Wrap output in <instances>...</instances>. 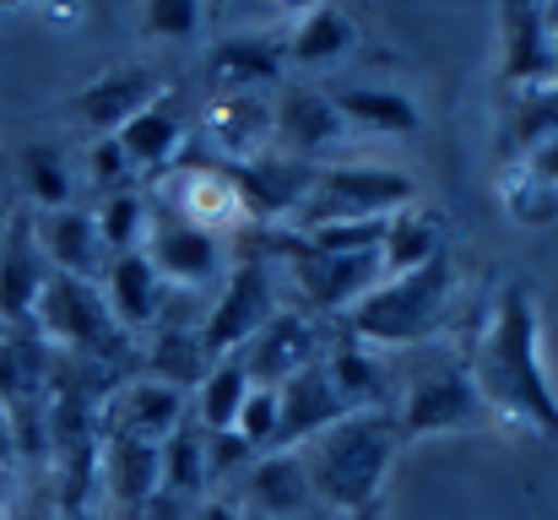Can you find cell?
<instances>
[{"label": "cell", "instance_id": "42", "mask_svg": "<svg viewBox=\"0 0 558 520\" xmlns=\"http://www.w3.org/2000/svg\"><path fill=\"white\" fill-rule=\"evenodd\" d=\"M11 450H16V439H11V418L0 412V467L11 461Z\"/></svg>", "mask_w": 558, "mask_h": 520}, {"label": "cell", "instance_id": "36", "mask_svg": "<svg viewBox=\"0 0 558 520\" xmlns=\"http://www.w3.org/2000/svg\"><path fill=\"white\" fill-rule=\"evenodd\" d=\"M499 195H505V211H510L521 228H548L558 217V190L543 184L537 173H526L521 164H505Z\"/></svg>", "mask_w": 558, "mask_h": 520}, {"label": "cell", "instance_id": "28", "mask_svg": "<svg viewBox=\"0 0 558 520\" xmlns=\"http://www.w3.org/2000/svg\"><path fill=\"white\" fill-rule=\"evenodd\" d=\"M434 255H445V217L423 201L401 206L396 217H385V239H379V266L385 277H401V271H417L428 266Z\"/></svg>", "mask_w": 558, "mask_h": 520}, {"label": "cell", "instance_id": "1", "mask_svg": "<svg viewBox=\"0 0 558 520\" xmlns=\"http://www.w3.org/2000/svg\"><path fill=\"white\" fill-rule=\"evenodd\" d=\"M466 374L494 418H505L521 434L558 439V390L543 368V315L526 282L499 288L483 337L466 352Z\"/></svg>", "mask_w": 558, "mask_h": 520}, {"label": "cell", "instance_id": "31", "mask_svg": "<svg viewBox=\"0 0 558 520\" xmlns=\"http://www.w3.org/2000/svg\"><path fill=\"white\" fill-rule=\"evenodd\" d=\"M211 363H217V358L206 352V342H201L195 326H158L153 352H147V379H163V385L195 396V385L206 379Z\"/></svg>", "mask_w": 558, "mask_h": 520}, {"label": "cell", "instance_id": "22", "mask_svg": "<svg viewBox=\"0 0 558 520\" xmlns=\"http://www.w3.org/2000/svg\"><path fill=\"white\" fill-rule=\"evenodd\" d=\"M337 114L348 120V131H364V136H385V142H412L423 136V109L412 104V93L401 87H385V82H342V87H326Z\"/></svg>", "mask_w": 558, "mask_h": 520}, {"label": "cell", "instance_id": "3", "mask_svg": "<svg viewBox=\"0 0 558 520\" xmlns=\"http://www.w3.org/2000/svg\"><path fill=\"white\" fill-rule=\"evenodd\" d=\"M456 293H461V271H456V261L445 250V255H434L417 271L385 277L369 299H359L342 315V326H348V337L359 347H417L450 326Z\"/></svg>", "mask_w": 558, "mask_h": 520}, {"label": "cell", "instance_id": "11", "mask_svg": "<svg viewBox=\"0 0 558 520\" xmlns=\"http://www.w3.org/2000/svg\"><path fill=\"white\" fill-rule=\"evenodd\" d=\"M169 93L163 71L153 60H125V65H109L104 76H93L76 98H71V114L93 131V136H114L125 120H136L147 104H158Z\"/></svg>", "mask_w": 558, "mask_h": 520}, {"label": "cell", "instance_id": "26", "mask_svg": "<svg viewBox=\"0 0 558 520\" xmlns=\"http://www.w3.org/2000/svg\"><path fill=\"white\" fill-rule=\"evenodd\" d=\"M163 293H169V288H163V277L153 271L147 250L120 255V261H109V271H104V304H109V315H114V326H120L125 337L163 321Z\"/></svg>", "mask_w": 558, "mask_h": 520}, {"label": "cell", "instance_id": "39", "mask_svg": "<svg viewBox=\"0 0 558 520\" xmlns=\"http://www.w3.org/2000/svg\"><path fill=\"white\" fill-rule=\"evenodd\" d=\"M142 33L147 38H195L201 33V5H185V0H169V5H147L142 11Z\"/></svg>", "mask_w": 558, "mask_h": 520}, {"label": "cell", "instance_id": "46", "mask_svg": "<svg viewBox=\"0 0 558 520\" xmlns=\"http://www.w3.org/2000/svg\"><path fill=\"white\" fill-rule=\"evenodd\" d=\"M0 520H11V516H0Z\"/></svg>", "mask_w": 558, "mask_h": 520}, {"label": "cell", "instance_id": "34", "mask_svg": "<svg viewBox=\"0 0 558 520\" xmlns=\"http://www.w3.org/2000/svg\"><path fill=\"white\" fill-rule=\"evenodd\" d=\"M44 390V342L33 331L0 337V412H22L27 396Z\"/></svg>", "mask_w": 558, "mask_h": 520}, {"label": "cell", "instance_id": "35", "mask_svg": "<svg viewBox=\"0 0 558 520\" xmlns=\"http://www.w3.org/2000/svg\"><path fill=\"white\" fill-rule=\"evenodd\" d=\"M22 179H27V195L38 201V211H65L71 195H76V169L60 147H27Z\"/></svg>", "mask_w": 558, "mask_h": 520}, {"label": "cell", "instance_id": "6", "mask_svg": "<svg viewBox=\"0 0 558 520\" xmlns=\"http://www.w3.org/2000/svg\"><path fill=\"white\" fill-rule=\"evenodd\" d=\"M277 261L271 255H250V261H233L228 277H222V293L217 304L206 310L201 321V342L211 358H228V352H244L250 337L277 315Z\"/></svg>", "mask_w": 558, "mask_h": 520}, {"label": "cell", "instance_id": "7", "mask_svg": "<svg viewBox=\"0 0 558 520\" xmlns=\"http://www.w3.org/2000/svg\"><path fill=\"white\" fill-rule=\"evenodd\" d=\"M153 195H158L163 217L201 228V233H217V239L255 222L244 195H239V179L222 164H174L163 179H153Z\"/></svg>", "mask_w": 558, "mask_h": 520}, {"label": "cell", "instance_id": "18", "mask_svg": "<svg viewBox=\"0 0 558 520\" xmlns=\"http://www.w3.org/2000/svg\"><path fill=\"white\" fill-rule=\"evenodd\" d=\"M44 282H49V261H44V250L33 239V217H11V228L0 239V321L11 331L33 326Z\"/></svg>", "mask_w": 558, "mask_h": 520}, {"label": "cell", "instance_id": "23", "mask_svg": "<svg viewBox=\"0 0 558 520\" xmlns=\"http://www.w3.org/2000/svg\"><path fill=\"white\" fill-rule=\"evenodd\" d=\"M282 71H288V55H282V38L271 33H233V38H217L206 55V76L217 93H266V87H282Z\"/></svg>", "mask_w": 558, "mask_h": 520}, {"label": "cell", "instance_id": "27", "mask_svg": "<svg viewBox=\"0 0 558 520\" xmlns=\"http://www.w3.org/2000/svg\"><path fill=\"white\" fill-rule=\"evenodd\" d=\"M315 505L310 494V477H304V461L293 450H271V456H255L250 472H244V510L266 520H299Z\"/></svg>", "mask_w": 558, "mask_h": 520}, {"label": "cell", "instance_id": "32", "mask_svg": "<svg viewBox=\"0 0 558 520\" xmlns=\"http://www.w3.org/2000/svg\"><path fill=\"white\" fill-rule=\"evenodd\" d=\"M93 222H98V239H104V250H109V261H120V255H136V250H147V239H153V201H147V190H120V195H104L98 206H93Z\"/></svg>", "mask_w": 558, "mask_h": 520}, {"label": "cell", "instance_id": "41", "mask_svg": "<svg viewBox=\"0 0 558 520\" xmlns=\"http://www.w3.org/2000/svg\"><path fill=\"white\" fill-rule=\"evenodd\" d=\"M190 520H244V510H239L233 499H217V494H211V499H201V505L190 510Z\"/></svg>", "mask_w": 558, "mask_h": 520}, {"label": "cell", "instance_id": "10", "mask_svg": "<svg viewBox=\"0 0 558 520\" xmlns=\"http://www.w3.org/2000/svg\"><path fill=\"white\" fill-rule=\"evenodd\" d=\"M483 418H488V407H483V396H477L466 363L445 358V363H428V368L407 385L401 412H396V428H401V439H423V434L472 428V423H483Z\"/></svg>", "mask_w": 558, "mask_h": 520}, {"label": "cell", "instance_id": "14", "mask_svg": "<svg viewBox=\"0 0 558 520\" xmlns=\"http://www.w3.org/2000/svg\"><path fill=\"white\" fill-rule=\"evenodd\" d=\"M499 76L510 93H537V87L558 82L548 5H505L499 11Z\"/></svg>", "mask_w": 558, "mask_h": 520}, {"label": "cell", "instance_id": "5", "mask_svg": "<svg viewBox=\"0 0 558 520\" xmlns=\"http://www.w3.org/2000/svg\"><path fill=\"white\" fill-rule=\"evenodd\" d=\"M33 337L44 347H65L82 358H114L125 347V331L114 326L104 288L98 282H76V277H54L44 282V299L33 310Z\"/></svg>", "mask_w": 558, "mask_h": 520}, {"label": "cell", "instance_id": "21", "mask_svg": "<svg viewBox=\"0 0 558 520\" xmlns=\"http://www.w3.org/2000/svg\"><path fill=\"white\" fill-rule=\"evenodd\" d=\"M185 423H190V396L174 390V385H163V379H147V374L131 379V385H120L114 401H109V428L114 434H131L142 445H163Z\"/></svg>", "mask_w": 558, "mask_h": 520}, {"label": "cell", "instance_id": "24", "mask_svg": "<svg viewBox=\"0 0 558 520\" xmlns=\"http://www.w3.org/2000/svg\"><path fill=\"white\" fill-rule=\"evenodd\" d=\"M98 483H109V499L136 516L163 488V445H142V439L109 428L98 445Z\"/></svg>", "mask_w": 558, "mask_h": 520}, {"label": "cell", "instance_id": "33", "mask_svg": "<svg viewBox=\"0 0 558 520\" xmlns=\"http://www.w3.org/2000/svg\"><path fill=\"white\" fill-rule=\"evenodd\" d=\"M211 488V472H206V428L185 423L174 439H163V494L201 505Z\"/></svg>", "mask_w": 558, "mask_h": 520}, {"label": "cell", "instance_id": "15", "mask_svg": "<svg viewBox=\"0 0 558 520\" xmlns=\"http://www.w3.org/2000/svg\"><path fill=\"white\" fill-rule=\"evenodd\" d=\"M277 401H282V423H277V450H304L315 434H326L331 423H342L353 407L348 396L337 390L326 358H315L310 368H299L288 385H277Z\"/></svg>", "mask_w": 558, "mask_h": 520}, {"label": "cell", "instance_id": "44", "mask_svg": "<svg viewBox=\"0 0 558 520\" xmlns=\"http://www.w3.org/2000/svg\"><path fill=\"white\" fill-rule=\"evenodd\" d=\"M337 520H374V510H364V516H337Z\"/></svg>", "mask_w": 558, "mask_h": 520}, {"label": "cell", "instance_id": "30", "mask_svg": "<svg viewBox=\"0 0 558 520\" xmlns=\"http://www.w3.org/2000/svg\"><path fill=\"white\" fill-rule=\"evenodd\" d=\"M250 385H255V379H250V368H244L239 352L217 358V363L206 368V379L195 385V423H201L206 434H233Z\"/></svg>", "mask_w": 558, "mask_h": 520}, {"label": "cell", "instance_id": "25", "mask_svg": "<svg viewBox=\"0 0 558 520\" xmlns=\"http://www.w3.org/2000/svg\"><path fill=\"white\" fill-rule=\"evenodd\" d=\"M359 49V16L342 5H310L282 38V55L293 71H331Z\"/></svg>", "mask_w": 558, "mask_h": 520}, {"label": "cell", "instance_id": "4", "mask_svg": "<svg viewBox=\"0 0 558 520\" xmlns=\"http://www.w3.org/2000/svg\"><path fill=\"white\" fill-rule=\"evenodd\" d=\"M412 201H417L412 173L379 169V164H331V169L315 173V190L299 206L293 233H315V228H331V222H379V217H396Z\"/></svg>", "mask_w": 558, "mask_h": 520}, {"label": "cell", "instance_id": "13", "mask_svg": "<svg viewBox=\"0 0 558 520\" xmlns=\"http://www.w3.org/2000/svg\"><path fill=\"white\" fill-rule=\"evenodd\" d=\"M147 261H153V271L163 277V288H185V293L222 282L228 266H233V261H228V239L185 228V222H174V217H158V222H153Z\"/></svg>", "mask_w": 558, "mask_h": 520}, {"label": "cell", "instance_id": "43", "mask_svg": "<svg viewBox=\"0 0 558 520\" xmlns=\"http://www.w3.org/2000/svg\"><path fill=\"white\" fill-rule=\"evenodd\" d=\"M548 38H554V55H558V5H548Z\"/></svg>", "mask_w": 558, "mask_h": 520}, {"label": "cell", "instance_id": "20", "mask_svg": "<svg viewBox=\"0 0 558 520\" xmlns=\"http://www.w3.org/2000/svg\"><path fill=\"white\" fill-rule=\"evenodd\" d=\"M114 142L125 147V158H131V169L142 173V179H163V173L180 164V153H185L190 142V125H185V104H180V93L169 87L158 104H147L136 120H125L120 131H114Z\"/></svg>", "mask_w": 558, "mask_h": 520}, {"label": "cell", "instance_id": "29", "mask_svg": "<svg viewBox=\"0 0 558 520\" xmlns=\"http://www.w3.org/2000/svg\"><path fill=\"white\" fill-rule=\"evenodd\" d=\"M554 136H558V82L537 87V93H510V114L499 125V158L505 164H526Z\"/></svg>", "mask_w": 558, "mask_h": 520}, {"label": "cell", "instance_id": "8", "mask_svg": "<svg viewBox=\"0 0 558 520\" xmlns=\"http://www.w3.org/2000/svg\"><path fill=\"white\" fill-rule=\"evenodd\" d=\"M282 266L293 277V293L304 299V315L320 310V315H348L359 299H369L374 288L385 282V266H379V250L364 255H320L310 250L299 233L282 244Z\"/></svg>", "mask_w": 558, "mask_h": 520}, {"label": "cell", "instance_id": "40", "mask_svg": "<svg viewBox=\"0 0 558 520\" xmlns=\"http://www.w3.org/2000/svg\"><path fill=\"white\" fill-rule=\"evenodd\" d=\"M521 169L537 173L543 184H554V190H558V136H554V142H543V147H537V153H532V158H526Z\"/></svg>", "mask_w": 558, "mask_h": 520}, {"label": "cell", "instance_id": "37", "mask_svg": "<svg viewBox=\"0 0 558 520\" xmlns=\"http://www.w3.org/2000/svg\"><path fill=\"white\" fill-rule=\"evenodd\" d=\"M277 423H282V401H277V390H271V385H250L233 434H239L255 456H271V450H277Z\"/></svg>", "mask_w": 558, "mask_h": 520}, {"label": "cell", "instance_id": "9", "mask_svg": "<svg viewBox=\"0 0 558 520\" xmlns=\"http://www.w3.org/2000/svg\"><path fill=\"white\" fill-rule=\"evenodd\" d=\"M348 136H353V131H348V120L337 114V104H331L326 87L282 82V87L271 93V153L320 169L326 158H337V147H342Z\"/></svg>", "mask_w": 558, "mask_h": 520}, {"label": "cell", "instance_id": "45", "mask_svg": "<svg viewBox=\"0 0 558 520\" xmlns=\"http://www.w3.org/2000/svg\"><path fill=\"white\" fill-rule=\"evenodd\" d=\"M244 520H266V516H250V510H244Z\"/></svg>", "mask_w": 558, "mask_h": 520}, {"label": "cell", "instance_id": "38", "mask_svg": "<svg viewBox=\"0 0 558 520\" xmlns=\"http://www.w3.org/2000/svg\"><path fill=\"white\" fill-rule=\"evenodd\" d=\"M87 179H93L104 195L142 190V173L131 169V158H125V147H120L114 136H93V147H87Z\"/></svg>", "mask_w": 558, "mask_h": 520}, {"label": "cell", "instance_id": "2", "mask_svg": "<svg viewBox=\"0 0 558 520\" xmlns=\"http://www.w3.org/2000/svg\"><path fill=\"white\" fill-rule=\"evenodd\" d=\"M396 445H401L396 412L364 407V412H348L342 423H331L326 434H315L293 456L304 461L310 494L331 516H364V510H379V488L396 461Z\"/></svg>", "mask_w": 558, "mask_h": 520}, {"label": "cell", "instance_id": "16", "mask_svg": "<svg viewBox=\"0 0 558 520\" xmlns=\"http://www.w3.org/2000/svg\"><path fill=\"white\" fill-rule=\"evenodd\" d=\"M33 239L49 261L54 277H76V282H104L109 271V250L98 239V222L93 211L82 206H65V211H38L33 217Z\"/></svg>", "mask_w": 558, "mask_h": 520}, {"label": "cell", "instance_id": "19", "mask_svg": "<svg viewBox=\"0 0 558 520\" xmlns=\"http://www.w3.org/2000/svg\"><path fill=\"white\" fill-rule=\"evenodd\" d=\"M315 173L320 169L293 164V158H282V153H260V158L239 164L233 179H239V195H244V206H250L255 222H293L299 206H304L310 190H315Z\"/></svg>", "mask_w": 558, "mask_h": 520}, {"label": "cell", "instance_id": "17", "mask_svg": "<svg viewBox=\"0 0 558 520\" xmlns=\"http://www.w3.org/2000/svg\"><path fill=\"white\" fill-rule=\"evenodd\" d=\"M244 358V368H250V379L255 385H288L299 368H310L315 358H320V337H315V321L304 315V310H277L255 337L250 347L239 352Z\"/></svg>", "mask_w": 558, "mask_h": 520}, {"label": "cell", "instance_id": "12", "mask_svg": "<svg viewBox=\"0 0 558 520\" xmlns=\"http://www.w3.org/2000/svg\"><path fill=\"white\" fill-rule=\"evenodd\" d=\"M201 142L222 158V169L271 153V93H211L201 109Z\"/></svg>", "mask_w": 558, "mask_h": 520}]
</instances>
